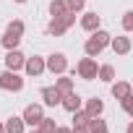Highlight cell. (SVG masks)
<instances>
[{
    "instance_id": "cell-1",
    "label": "cell",
    "mask_w": 133,
    "mask_h": 133,
    "mask_svg": "<svg viewBox=\"0 0 133 133\" xmlns=\"http://www.w3.org/2000/svg\"><path fill=\"white\" fill-rule=\"evenodd\" d=\"M18 57H21V55H16V52H13V55H8V63H11V65H16V63H18Z\"/></svg>"
}]
</instances>
